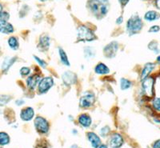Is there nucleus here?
Segmentation results:
<instances>
[{
    "mask_svg": "<svg viewBox=\"0 0 160 148\" xmlns=\"http://www.w3.org/2000/svg\"><path fill=\"white\" fill-rule=\"evenodd\" d=\"M50 47V37L48 35L41 36L38 43V47L41 51H47Z\"/></svg>",
    "mask_w": 160,
    "mask_h": 148,
    "instance_id": "17",
    "label": "nucleus"
},
{
    "mask_svg": "<svg viewBox=\"0 0 160 148\" xmlns=\"http://www.w3.org/2000/svg\"><path fill=\"white\" fill-rule=\"evenodd\" d=\"M88 7L96 18H102L109 11L110 4L108 0H90Z\"/></svg>",
    "mask_w": 160,
    "mask_h": 148,
    "instance_id": "1",
    "label": "nucleus"
},
{
    "mask_svg": "<svg viewBox=\"0 0 160 148\" xmlns=\"http://www.w3.org/2000/svg\"><path fill=\"white\" fill-rule=\"evenodd\" d=\"M8 45L9 48L12 51H17L19 48V42L17 37L10 36L8 38Z\"/></svg>",
    "mask_w": 160,
    "mask_h": 148,
    "instance_id": "19",
    "label": "nucleus"
},
{
    "mask_svg": "<svg viewBox=\"0 0 160 148\" xmlns=\"http://www.w3.org/2000/svg\"><path fill=\"white\" fill-rule=\"evenodd\" d=\"M0 148H3V147H2V146H0Z\"/></svg>",
    "mask_w": 160,
    "mask_h": 148,
    "instance_id": "44",
    "label": "nucleus"
},
{
    "mask_svg": "<svg viewBox=\"0 0 160 148\" xmlns=\"http://www.w3.org/2000/svg\"><path fill=\"white\" fill-rule=\"evenodd\" d=\"M17 61L16 56H6L3 59H2V62H1V66H0V69L1 72L3 74L8 73L10 71L12 66Z\"/></svg>",
    "mask_w": 160,
    "mask_h": 148,
    "instance_id": "7",
    "label": "nucleus"
},
{
    "mask_svg": "<svg viewBox=\"0 0 160 148\" xmlns=\"http://www.w3.org/2000/svg\"><path fill=\"white\" fill-rule=\"evenodd\" d=\"M110 131V128L108 126H104L103 128H102V130H101V135L102 136H107Z\"/></svg>",
    "mask_w": 160,
    "mask_h": 148,
    "instance_id": "32",
    "label": "nucleus"
},
{
    "mask_svg": "<svg viewBox=\"0 0 160 148\" xmlns=\"http://www.w3.org/2000/svg\"><path fill=\"white\" fill-rule=\"evenodd\" d=\"M88 140L90 141V143H91L92 147L98 148L99 146L100 143H101V139L96 134L94 133V132H89L88 134Z\"/></svg>",
    "mask_w": 160,
    "mask_h": 148,
    "instance_id": "15",
    "label": "nucleus"
},
{
    "mask_svg": "<svg viewBox=\"0 0 160 148\" xmlns=\"http://www.w3.org/2000/svg\"><path fill=\"white\" fill-rule=\"evenodd\" d=\"M15 105H17L18 106H22V105L25 103V101L23 100V99H16L15 102Z\"/></svg>",
    "mask_w": 160,
    "mask_h": 148,
    "instance_id": "34",
    "label": "nucleus"
},
{
    "mask_svg": "<svg viewBox=\"0 0 160 148\" xmlns=\"http://www.w3.org/2000/svg\"><path fill=\"white\" fill-rule=\"evenodd\" d=\"M159 14L158 12H156V11H148L145 14V15H144V18L148 21H155L156 19H158V18H159Z\"/></svg>",
    "mask_w": 160,
    "mask_h": 148,
    "instance_id": "23",
    "label": "nucleus"
},
{
    "mask_svg": "<svg viewBox=\"0 0 160 148\" xmlns=\"http://www.w3.org/2000/svg\"><path fill=\"white\" fill-rule=\"evenodd\" d=\"M95 72L97 75H108L110 73V69L107 65L102 62H99L95 66Z\"/></svg>",
    "mask_w": 160,
    "mask_h": 148,
    "instance_id": "16",
    "label": "nucleus"
},
{
    "mask_svg": "<svg viewBox=\"0 0 160 148\" xmlns=\"http://www.w3.org/2000/svg\"><path fill=\"white\" fill-rule=\"evenodd\" d=\"M54 85V79L51 77H44L40 79L38 82V93L45 94L51 89Z\"/></svg>",
    "mask_w": 160,
    "mask_h": 148,
    "instance_id": "5",
    "label": "nucleus"
},
{
    "mask_svg": "<svg viewBox=\"0 0 160 148\" xmlns=\"http://www.w3.org/2000/svg\"><path fill=\"white\" fill-rule=\"evenodd\" d=\"M118 2H120V4H121L122 7H124V6H126L128 4V2H129V0H118Z\"/></svg>",
    "mask_w": 160,
    "mask_h": 148,
    "instance_id": "35",
    "label": "nucleus"
},
{
    "mask_svg": "<svg viewBox=\"0 0 160 148\" xmlns=\"http://www.w3.org/2000/svg\"><path fill=\"white\" fill-rule=\"evenodd\" d=\"M11 142V137L8 133L5 131H0V146H5Z\"/></svg>",
    "mask_w": 160,
    "mask_h": 148,
    "instance_id": "21",
    "label": "nucleus"
},
{
    "mask_svg": "<svg viewBox=\"0 0 160 148\" xmlns=\"http://www.w3.org/2000/svg\"><path fill=\"white\" fill-rule=\"evenodd\" d=\"M123 139L122 136L118 133L114 134L110 140V145L112 148H119L123 144Z\"/></svg>",
    "mask_w": 160,
    "mask_h": 148,
    "instance_id": "12",
    "label": "nucleus"
},
{
    "mask_svg": "<svg viewBox=\"0 0 160 148\" xmlns=\"http://www.w3.org/2000/svg\"><path fill=\"white\" fill-rule=\"evenodd\" d=\"M15 28L9 22H0V34L2 35H11L14 33Z\"/></svg>",
    "mask_w": 160,
    "mask_h": 148,
    "instance_id": "14",
    "label": "nucleus"
},
{
    "mask_svg": "<svg viewBox=\"0 0 160 148\" xmlns=\"http://www.w3.org/2000/svg\"><path fill=\"white\" fill-rule=\"evenodd\" d=\"M154 79L152 78H146L142 82V91L148 97H151L153 95V90H154Z\"/></svg>",
    "mask_w": 160,
    "mask_h": 148,
    "instance_id": "8",
    "label": "nucleus"
},
{
    "mask_svg": "<svg viewBox=\"0 0 160 148\" xmlns=\"http://www.w3.org/2000/svg\"><path fill=\"white\" fill-rule=\"evenodd\" d=\"M153 106L155 110L160 111V98H156L153 101Z\"/></svg>",
    "mask_w": 160,
    "mask_h": 148,
    "instance_id": "30",
    "label": "nucleus"
},
{
    "mask_svg": "<svg viewBox=\"0 0 160 148\" xmlns=\"http://www.w3.org/2000/svg\"><path fill=\"white\" fill-rule=\"evenodd\" d=\"M118 50V44L117 42H111L104 47V55L108 58H113L116 55Z\"/></svg>",
    "mask_w": 160,
    "mask_h": 148,
    "instance_id": "9",
    "label": "nucleus"
},
{
    "mask_svg": "<svg viewBox=\"0 0 160 148\" xmlns=\"http://www.w3.org/2000/svg\"><path fill=\"white\" fill-rule=\"evenodd\" d=\"M34 115H35L34 109L32 107H30V106L23 108L20 112V118L22 121H26V122L31 120L34 117Z\"/></svg>",
    "mask_w": 160,
    "mask_h": 148,
    "instance_id": "10",
    "label": "nucleus"
},
{
    "mask_svg": "<svg viewBox=\"0 0 160 148\" xmlns=\"http://www.w3.org/2000/svg\"><path fill=\"white\" fill-rule=\"evenodd\" d=\"M78 123L82 125L83 127H89L91 125V118L87 114H82L78 117Z\"/></svg>",
    "mask_w": 160,
    "mask_h": 148,
    "instance_id": "18",
    "label": "nucleus"
},
{
    "mask_svg": "<svg viewBox=\"0 0 160 148\" xmlns=\"http://www.w3.org/2000/svg\"><path fill=\"white\" fill-rule=\"evenodd\" d=\"M34 59H35V60L37 62H38V64H39L40 66L42 67V68H46L47 67V66H48V63L45 62L44 60H42V59H41L40 58H38V57L35 56V55H34Z\"/></svg>",
    "mask_w": 160,
    "mask_h": 148,
    "instance_id": "29",
    "label": "nucleus"
},
{
    "mask_svg": "<svg viewBox=\"0 0 160 148\" xmlns=\"http://www.w3.org/2000/svg\"><path fill=\"white\" fill-rule=\"evenodd\" d=\"M40 79H41V76L37 74H34V75H31L28 77L26 82H27V86L30 90H35L36 88L37 85L38 84Z\"/></svg>",
    "mask_w": 160,
    "mask_h": 148,
    "instance_id": "11",
    "label": "nucleus"
},
{
    "mask_svg": "<svg viewBox=\"0 0 160 148\" xmlns=\"http://www.w3.org/2000/svg\"><path fill=\"white\" fill-rule=\"evenodd\" d=\"M160 30V27L158 26H153L150 28L149 30V32H158V31Z\"/></svg>",
    "mask_w": 160,
    "mask_h": 148,
    "instance_id": "33",
    "label": "nucleus"
},
{
    "mask_svg": "<svg viewBox=\"0 0 160 148\" xmlns=\"http://www.w3.org/2000/svg\"><path fill=\"white\" fill-rule=\"evenodd\" d=\"M98 148H108V146L105 144H102V145H99V146H98Z\"/></svg>",
    "mask_w": 160,
    "mask_h": 148,
    "instance_id": "39",
    "label": "nucleus"
},
{
    "mask_svg": "<svg viewBox=\"0 0 160 148\" xmlns=\"http://www.w3.org/2000/svg\"><path fill=\"white\" fill-rule=\"evenodd\" d=\"M122 22H123V18H122V16L118 17V18L116 19V23L117 24H121Z\"/></svg>",
    "mask_w": 160,
    "mask_h": 148,
    "instance_id": "37",
    "label": "nucleus"
},
{
    "mask_svg": "<svg viewBox=\"0 0 160 148\" xmlns=\"http://www.w3.org/2000/svg\"><path fill=\"white\" fill-rule=\"evenodd\" d=\"M155 4H156V7L158 10H160V0H156L155 2Z\"/></svg>",
    "mask_w": 160,
    "mask_h": 148,
    "instance_id": "38",
    "label": "nucleus"
},
{
    "mask_svg": "<svg viewBox=\"0 0 160 148\" xmlns=\"http://www.w3.org/2000/svg\"><path fill=\"white\" fill-rule=\"evenodd\" d=\"M36 148H48V144L46 141H41L39 143H38Z\"/></svg>",
    "mask_w": 160,
    "mask_h": 148,
    "instance_id": "31",
    "label": "nucleus"
},
{
    "mask_svg": "<svg viewBox=\"0 0 160 148\" xmlns=\"http://www.w3.org/2000/svg\"><path fill=\"white\" fill-rule=\"evenodd\" d=\"M95 50L94 47H87L84 48V55H85V58L88 59H92L95 56Z\"/></svg>",
    "mask_w": 160,
    "mask_h": 148,
    "instance_id": "25",
    "label": "nucleus"
},
{
    "mask_svg": "<svg viewBox=\"0 0 160 148\" xmlns=\"http://www.w3.org/2000/svg\"><path fill=\"white\" fill-rule=\"evenodd\" d=\"M131 86V82L127 79H121L120 80V87L122 90H128Z\"/></svg>",
    "mask_w": 160,
    "mask_h": 148,
    "instance_id": "26",
    "label": "nucleus"
},
{
    "mask_svg": "<svg viewBox=\"0 0 160 148\" xmlns=\"http://www.w3.org/2000/svg\"><path fill=\"white\" fill-rule=\"evenodd\" d=\"M58 55H59L61 62H62L63 65H65V66L70 67L71 64H70L69 59H68V55H67V54H66V52L64 51L63 49H62V48H59V49H58Z\"/></svg>",
    "mask_w": 160,
    "mask_h": 148,
    "instance_id": "22",
    "label": "nucleus"
},
{
    "mask_svg": "<svg viewBox=\"0 0 160 148\" xmlns=\"http://www.w3.org/2000/svg\"><path fill=\"white\" fill-rule=\"evenodd\" d=\"M12 99L10 95H7V94H0V107L5 106L11 102Z\"/></svg>",
    "mask_w": 160,
    "mask_h": 148,
    "instance_id": "24",
    "label": "nucleus"
},
{
    "mask_svg": "<svg viewBox=\"0 0 160 148\" xmlns=\"http://www.w3.org/2000/svg\"><path fill=\"white\" fill-rule=\"evenodd\" d=\"M30 73H31V68L28 67H22L19 70L20 75L22 77L28 76V75H30Z\"/></svg>",
    "mask_w": 160,
    "mask_h": 148,
    "instance_id": "28",
    "label": "nucleus"
},
{
    "mask_svg": "<svg viewBox=\"0 0 160 148\" xmlns=\"http://www.w3.org/2000/svg\"><path fill=\"white\" fill-rule=\"evenodd\" d=\"M62 79L66 85L74 84L77 81V76L71 72H66L62 74Z\"/></svg>",
    "mask_w": 160,
    "mask_h": 148,
    "instance_id": "13",
    "label": "nucleus"
},
{
    "mask_svg": "<svg viewBox=\"0 0 160 148\" xmlns=\"http://www.w3.org/2000/svg\"><path fill=\"white\" fill-rule=\"evenodd\" d=\"M142 28V19L138 15H134L128 19L127 23V30L130 35H134L139 32Z\"/></svg>",
    "mask_w": 160,
    "mask_h": 148,
    "instance_id": "2",
    "label": "nucleus"
},
{
    "mask_svg": "<svg viewBox=\"0 0 160 148\" xmlns=\"http://www.w3.org/2000/svg\"><path fill=\"white\" fill-rule=\"evenodd\" d=\"M155 68V64L151 63V62H148L145 65L144 68L142 69V74H141V79L143 80L146 78H148V76L149 75V74L152 72L153 70Z\"/></svg>",
    "mask_w": 160,
    "mask_h": 148,
    "instance_id": "20",
    "label": "nucleus"
},
{
    "mask_svg": "<svg viewBox=\"0 0 160 148\" xmlns=\"http://www.w3.org/2000/svg\"><path fill=\"white\" fill-rule=\"evenodd\" d=\"M3 11V7H2V5L1 3H0V13L2 12V11Z\"/></svg>",
    "mask_w": 160,
    "mask_h": 148,
    "instance_id": "40",
    "label": "nucleus"
},
{
    "mask_svg": "<svg viewBox=\"0 0 160 148\" xmlns=\"http://www.w3.org/2000/svg\"><path fill=\"white\" fill-rule=\"evenodd\" d=\"M10 19V14L8 11H2L0 13V22H8Z\"/></svg>",
    "mask_w": 160,
    "mask_h": 148,
    "instance_id": "27",
    "label": "nucleus"
},
{
    "mask_svg": "<svg viewBox=\"0 0 160 148\" xmlns=\"http://www.w3.org/2000/svg\"><path fill=\"white\" fill-rule=\"evenodd\" d=\"M77 33H78V40L82 42H91L95 39V35L94 32L86 26H80L78 28Z\"/></svg>",
    "mask_w": 160,
    "mask_h": 148,
    "instance_id": "3",
    "label": "nucleus"
},
{
    "mask_svg": "<svg viewBox=\"0 0 160 148\" xmlns=\"http://www.w3.org/2000/svg\"><path fill=\"white\" fill-rule=\"evenodd\" d=\"M95 100V95L91 92H86L81 96L79 100V105L82 108L91 107Z\"/></svg>",
    "mask_w": 160,
    "mask_h": 148,
    "instance_id": "6",
    "label": "nucleus"
},
{
    "mask_svg": "<svg viewBox=\"0 0 160 148\" xmlns=\"http://www.w3.org/2000/svg\"><path fill=\"white\" fill-rule=\"evenodd\" d=\"M35 126L37 131L41 134H46L49 131V123L42 116H37L35 119Z\"/></svg>",
    "mask_w": 160,
    "mask_h": 148,
    "instance_id": "4",
    "label": "nucleus"
},
{
    "mask_svg": "<svg viewBox=\"0 0 160 148\" xmlns=\"http://www.w3.org/2000/svg\"><path fill=\"white\" fill-rule=\"evenodd\" d=\"M40 2H46V1H48V0H39Z\"/></svg>",
    "mask_w": 160,
    "mask_h": 148,
    "instance_id": "42",
    "label": "nucleus"
},
{
    "mask_svg": "<svg viewBox=\"0 0 160 148\" xmlns=\"http://www.w3.org/2000/svg\"><path fill=\"white\" fill-rule=\"evenodd\" d=\"M1 49H2V48H1V46H0V51H1Z\"/></svg>",
    "mask_w": 160,
    "mask_h": 148,
    "instance_id": "43",
    "label": "nucleus"
},
{
    "mask_svg": "<svg viewBox=\"0 0 160 148\" xmlns=\"http://www.w3.org/2000/svg\"><path fill=\"white\" fill-rule=\"evenodd\" d=\"M157 61H158V62H160V56H158V58H157Z\"/></svg>",
    "mask_w": 160,
    "mask_h": 148,
    "instance_id": "41",
    "label": "nucleus"
},
{
    "mask_svg": "<svg viewBox=\"0 0 160 148\" xmlns=\"http://www.w3.org/2000/svg\"><path fill=\"white\" fill-rule=\"evenodd\" d=\"M153 148H160V139L157 140L154 145H153Z\"/></svg>",
    "mask_w": 160,
    "mask_h": 148,
    "instance_id": "36",
    "label": "nucleus"
}]
</instances>
